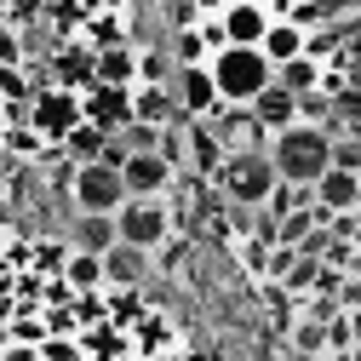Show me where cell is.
<instances>
[{
    "label": "cell",
    "instance_id": "ba28073f",
    "mask_svg": "<svg viewBox=\"0 0 361 361\" xmlns=\"http://www.w3.org/2000/svg\"><path fill=\"white\" fill-rule=\"evenodd\" d=\"M315 207L327 218H344V212H361V178L355 172H327L315 184Z\"/></svg>",
    "mask_w": 361,
    "mask_h": 361
},
{
    "label": "cell",
    "instance_id": "8992f818",
    "mask_svg": "<svg viewBox=\"0 0 361 361\" xmlns=\"http://www.w3.org/2000/svg\"><path fill=\"white\" fill-rule=\"evenodd\" d=\"M69 184H75V207H80V212H92V218H115V212L126 207V184H121V172L104 166V161L75 166Z\"/></svg>",
    "mask_w": 361,
    "mask_h": 361
},
{
    "label": "cell",
    "instance_id": "ffe728a7",
    "mask_svg": "<svg viewBox=\"0 0 361 361\" xmlns=\"http://www.w3.org/2000/svg\"><path fill=\"white\" fill-rule=\"evenodd\" d=\"M327 361H355V355H327Z\"/></svg>",
    "mask_w": 361,
    "mask_h": 361
},
{
    "label": "cell",
    "instance_id": "8fae6325",
    "mask_svg": "<svg viewBox=\"0 0 361 361\" xmlns=\"http://www.w3.org/2000/svg\"><path fill=\"white\" fill-rule=\"evenodd\" d=\"M115 247H121V230H115V218H92V212H80V224H75V252L109 258Z\"/></svg>",
    "mask_w": 361,
    "mask_h": 361
},
{
    "label": "cell",
    "instance_id": "9c48e42d",
    "mask_svg": "<svg viewBox=\"0 0 361 361\" xmlns=\"http://www.w3.org/2000/svg\"><path fill=\"white\" fill-rule=\"evenodd\" d=\"M252 121L269 132V138H281V132H293V126H298V98L287 92V86H269V92L252 104Z\"/></svg>",
    "mask_w": 361,
    "mask_h": 361
},
{
    "label": "cell",
    "instance_id": "d6986e66",
    "mask_svg": "<svg viewBox=\"0 0 361 361\" xmlns=\"http://www.w3.org/2000/svg\"><path fill=\"white\" fill-rule=\"evenodd\" d=\"M12 115H29V109H12V104H0V144H6V132H12V126H6Z\"/></svg>",
    "mask_w": 361,
    "mask_h": 361
},
{
    "label": "cell",
    "instance_id": "5bb4252c",
    "mask_svg": "<svg viewBox=\"0 0 361 361\" xmlns=\"http://www.w3.org/2000/svg\"><path fill=\"white\" fill-rule=\"evenodd\" d=\"M322 80H327V69H322V63H310V58H298V63L276 69V86H287L293 98H310V92H322Z\"/></svg>",
    "mask_w": 361,
    "mask_h": 361
},
{
    "label": "cell",
    "instance_id": "7a4b0ae2",
    "mask_svg": "<svg viewBox=\"0 0 361 361\" xmlns=\"http://www.w3.org/2000/svg\"><path fill=\"white\" fill-rule=\"evenodd\" d=\"M207 69H212V86H218L224 109H252L276 86V69H269V58L258 47H224Z\"/></svg>",
    "mask_w": 361,
    "mask_h": 361
},
{
    "label": "cell",
    "instance_id": "5b68a950",
    "mask_svg": "<svg viewBox=\"0 0 361 361\" xmlns=\"http://www.w3.org/2000/svg\"><path fill=\"white\" fill-rule=\"evenodd\" d=\"M172 207L166 201H126L115 212V230H121V247H138V252H155L172 241Z\"/></svg>",
    "mask_w": 361,
    "mask_h": 361
},
{
    "label": "cell",
    "instance_id": "2e32d148",
    "mask_svg": "<svg viewBox=\"0 0 361 361\" xmlns=\"http://www.w3.org/2000/svg\"><path fill=\"white\" fill-rule=\"evenodd\" d=\"M104 144H109V138H104V132H98V126H75L63 149L75 155V166H92V161H104Z\"/></svg>",
    "mask_w": 361,
    "mask_h": 361
},
{
    "label": "cell",
    "instance_id": "52a82bcc",
    "mask_svg": "<svg viewBox=\"0 0 361 361\" xmlns=\"http://www.w3.org/2000/svg\"><path fill=\"white\" fill-rule=\"evenodd\" d=\"M172 98H178V115L184 121H207L224 109L218 86H212V69H178L172 75Z\"/></svg>",
    "mask_w": 361,
    "mask_h": 361
},
{
    "label": "cell",
    "instance_id": "e0dca14e",
    "mask_svg": "<svg viewBox=\"0 0 361 361\" xmlns=\"http://www.w3.org/2000/svg\"><path fill=\"white\" fill-rule=\"evenodd\" d=\"M293 350H298L304 361H327V327H322V322H310V315H304V322L293 327Z\"/></svg>",
    "mask_w": 361,
    "mask_h": 361
},
{
    "label": "cell",
    "instance_id": "277c9868",
    "mask_svg": "<svg viewBox=\"0 0 361 361\" xmlns=\"http://www.w3.org/2000/svg\"><path fill=\"white\" fill-rule=\"evenodd\" d=\"M86 126V104L80 92H63V86H40L29 104V132L40 144H69V132Z\"/></svg>",
    "mask_w": 361,
    "mask_h": 361
},
{
    "label": "cell",
    "instance_id": "4fadbf2b",
    "mask_svg": "<svg viewBox=\"0 0 361 361\" xmlns=\"http://www.w3.org/2000/svg\"><path fill=\"white\" fill-rule=\"evenodd\" d=\"M144 269H149V252H138V247H115V252L104 258V276H109L115 287H126V281L138 287V281H144Z\"/></svg>",
    "mask_w": 361,
    "mask_h": 361
},
{
    "label": "cell",
    "instance_id": "30bf717a",
    "mask_svg": "<svg viewBox=\"0 0 361 361\" xmlns=\"http://www.w3.org/2000/svg\"><path fill=\"white\" fill-rule=\"evenodd\" d=\"M304 40H310L304 29H293L287 18H276V23H269V35H264V47H258V52L269 58V69H287V63H298V58H304Z\"/></svg>",
    "mask_w": 361,
    "mask_h": 361
},
{
    "label": "cell",
    "instance_id": "3957f363",
    "mask_svg": "<svg viewBox=\"0 0 361 361\" xmlns=\"http://www.w3.org/2000/svg\"><path fill=\"white\" fill-rule=\"evenodd\" d=\"M218 178H224V195H230L235 207H247V212H264L269 207V195H276V166H269V155H230L218 166Z\"/></svg>",
    "mask_w": 361,
    "mask_h": 361
},
{
    "label": "cell",
    "instance_id": "44dd1931",
    "mask_svg": "<svg viewBox=\"0 0 361 361\" xmlns=\"http://www.w3.org/2000/svg\"><path fill=\"white\" fill-rule=\"evenodd\" d=\"M355 361H361V355H355Z\"/></svg>",
    "mask_w": 361,
    "mask_h": 361
},
{
    "label": "cell",
    "instance_id": "9a60e30c",
    "mask_svg": "<svg viewBox=\"0 0 361 361\" xmlns=\"http://www.w3.org/2000/svg\"><path fill=\"white\" fill-rule=\"evenodd\" d=\"M172 63H178V69H207V63H212L207 35H201V29H178V35H172Z\"/></svg>",
    "mask_w": 361,
    "mask_h": 361
},
{
    "label": "cell",
    "instance_id": "ac0fdd59",
    "mask_svg": "<svg viewBox=\"0 0 361 361\" xmlns=\"http://www.w3.org/2000/svg\"><path fill=\"white\" fill-rule=\"evenodd\" d=\"M293 269H298V252L293 247H276V258H269V281H287Z\"/></svg>",
    "mask_w": 361,
    "mask_h": 361
},
{
    "label": "cell",
    "instance_id": "6da1fadb",
    "mask_svg": "<svg viewBox=\"0 0 361 361\" xmlns=\"http://www.w3.org/2000/svg\"><path fill=\"white\" fill-rule=\"evenodd\" d=\"M269 166H276L281 184L315 190L333 172V132L327 126H293L281 138H269Z\"/></svg>",
    "mask_w": 361,
    "mask_h": 361
},
{
    "label": "cell",
    "instance_id": "7c38bea8",
    "mask_svg": "<svg viewBox=\"0 0 361 361\" xmlns=\"http://www.w3.org/2000/svg\"><path fill=\"white\" fill-rule=\"evenodd\" d=\"M63 281H69L80 298H86V293H98V287L109 281V276H104V258H92V252H75V247H69V258H63Z\"/></svg>",
    "mask_w": 361,
    "mask_h": 361
}]
</instances>
